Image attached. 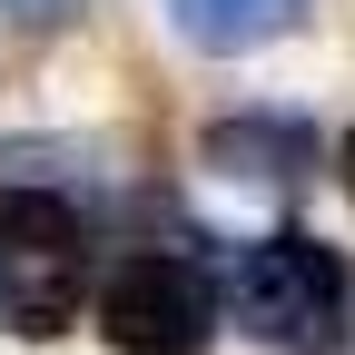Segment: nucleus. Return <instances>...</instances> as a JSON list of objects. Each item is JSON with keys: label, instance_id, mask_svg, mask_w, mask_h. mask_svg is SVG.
Segmentation results:
<instances>
[{"label": "nucleus", "instance_id": "4", "mask_svg": "<svg viewBox=\"0 0 355 355\" xmlns=\"http://www.w3.org/2000/svg\"><path fill=\"white\" fill-rule=\"evenodd\" d=\"M296 158H306L296 119H227V128H207V168H227V178H296Z\"/></svg>", "mask_w": 355, "mask_h": 355}, {"label": "nucleus", "instance_id": "6", "mask_svg": "<svg viewBox=\"0 0 355 355\" xmlns=\"http://www.w3.org/2000/svg\"><path fill=\"white\" fill-rule=\"evenodd\" d=\"M345 188H355V139H345Z\"/></svg>", "mask_w": 355, "mask_h": 355}, {"label": "nucleus", "instance_id": "5", "mask_svg": "<svg viewBox=\"0 0 355 355\" xmlns=\"http://www.w3.org/2000/svg\"><path fill=\"white\" fill-rule=\"evenodd\" d=\"M306 0H178V30L207 40V50H247V40H277Z\"/></svg>", "mask_w": 355, "mask_h": 355}, {"label": "nucleus", "instance_id": "1", "mask_svg": "<svg viewBox=\"0 0 355 355\" xmlns=\"http://www.w3.org/2000/svg\"><path fill=\"white\" fill-rule=\"evenodd\" d=\"M89 296V227L50 188H0V316L20 336H60Z\"/></svg>", "mask_w": 355, "mask_h": 355}, {"label": "nucleus", "instance_id": "2", "mask_svg": "<svg viewBox=\"0 0 355 355\" xmlns=\"http://www.w3.org/2000/svg\"><path fill=\"white\" fill-rule=\"evenodd\" d=\"M237 316L266 336V345H296V355H326L345 336V266L336 247L316 237H257L237 257Z\"/></svg>", "mask_w": 355, "mask_h": 355}, {"label": "nucleus", "instance_id": "3", "mask_svg": "<svg viewBox=\"0 0 355 355\" xmlns=\"http://www.w3.org/2000/svg\"><path fill=\"white\" fill-rule=\"evenodd\" d=\"M207 326H217V296L188 257H128L99 286V336L119 355H207Z\"/></svg>", "mask_w": 355, "mask_h": 355}]
</instances>
